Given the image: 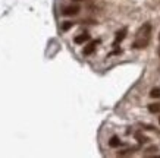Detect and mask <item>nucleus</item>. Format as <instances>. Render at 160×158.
Segmentation results:
<instances>
[{
  "mask_svg": "<svg viewBox=\"0 0 160 158\" xmlns=\"http://www.w3.org/2000/svg\"><path fill=\"white\" fill-rule=\"evenodd\" d=\"M148 111L153 113V114H159L160 113V103H153V104H148Z\"/></svg>",
  "mask_w": 160,
  "mask_h": 158,
  "instance_id": "423d86ee",
  "label": "nucleus"
},
{
  "mask_svg": "<svg viewBox=\"0 0 160 158\" xmlns=\"http://www.w3.org/2000/svg\"><path fill=\"white\" fill-rule=\"evenodd\" d=\"M74 1H82V0H74Z\"/></svg>",
  "mask_w": 160,
  "mask_h": 158,
  "instance_id": "4468645a",
  "label": "nucleus"
},
{
  "mask_svg": "<svg viewBox=\"0 0 160 158\" xmlns=\"http://www.w3.org/2000/svg\"><path fill=\"white\" fill-rule=\"evenodd\" d=\"M72 27H74V22L68 21V22H65V24L62 25V31H68V29H71Z\"/></svg>",
  "mask_w": 160,
  "mask_h": 158,
  "instance_id": "9d476101",
  "label": "nucleus"
},
{
  "mask_svg": "<svg viewBox=\"0 0 160 158\" xmlns=\"http://www.w3.org/2000/svg\"><path fill=\"white\" fill-rule=\"evenodd\" d=\"M150 32H151V25L150 24L143 25L137 32V38L132 42V47L134 48H146L150 41Z\"/></svg>",
  "mask_w": 160,
  "mask_h": 158,
  "instance_id": "f257e3e1",
  "label": "nucleus"
},
{
  "mask_svg": "<svg viewBox=\"0 0 160 158\" xmlns=\"http://www.w3.org/2000/svg\"><path fill=\"white\" fill-rule=\"evenodd\" d=\"M81 10V7L78 4H71V6H66L63 10H62V13L65 15V16H74V15H78Z\"/></svg>",
  "mask_w": 160,
  "mask_h": 158,
  "instance_id": "f03ea898",
  "label": "nucleus"
},
{
  "mask_svg": "<svg viewBox=\"0 0 160 158\" xmlns=\"http://www.w3.org/2000/svg\"><path fill=\"white\" fill-rule=\"evenodd\" d=\"M157 151H159V149H157V147H150V148L146 151V154H144V155H146V157H148L150 154H156Z\"/></svg>",
  "mask_w": 160,
  "mask_h": 158,
  "instance_id": "f8f14e48",
  "label": "nucleus"
},
{
  "mask_svg": "<svg viewBox=\"0 0 160 158\" xmlns=\"http://www.w3.org/2000/svg\"><path fill=\"white\" fill-rule=\"evenodd\" d=\"M88 40H90V34H88V32H84V34H81V35H77L74 41H75L77 44H84V42H87Z\"/></svg>",
  "mask_w": 160,
  "mask_h": 158,
  "instance_id": "20e7f679",
  "label": "nucleus"
},
{
  "mask_svg": "<svg viewBox=\"0 0 160 158\" xmlns=\"http://www.w3.org/2000/svg\"><path fill=\"white\" fill-rule=\"evenodd\" d=\"M126 37V28H123V29H120L118 31V34H116V38H115V45H118L122 40Z\"/></svg>",
  "mask_w": 160,
  "mask_h": 158,
  "instance_id": "39448f33",
  "label": "nucleus"
},
{
  "mask_svg": "<svg viewBox=\"0 0 160 158\" xmlns=\"http://www.w3.org/2000/svg\"><path fill=\"white\" fill-rule=\"evenodd\" d=\"M135 151H137V148H128V149H125V151H119V152H118V155H119V157L132 155V154H135Z\"/></svg>",
  "mask_w": 160,
  "mask_h": 158,
  "instance_id": "6e6552de",
  "label": "nucleus"
},
{
  "mask_svg": "<svg viewBox=\"0 0 160 158\" xmlns=\"http://www.w3.org/2000/svg\"><path fill=\"white\" fill-rule=\"evenodd\" d=\"M159 123H160V117H159Z\"/></svg>",
  "mask_w": 160,
  "mask_h": 158,
  "instance_id": "2eb2a0df",
  "label": "nucleus"
},
{
  "mask_svg": "<svg viewBox=\"0 0 160 158\" xmlns=\"http://www.w3.org/2000/svg\"><path fill=\"white\" fill-rule=\"evenodd\" d=\"M159 40H160V35H159Z\"/></svg>",
  "mask_w": 160,
  "mask_h": 158,
  "instance_id": "dca6fc26",
  "label": "nucleus"
},
{
  "mask_svg": "<svg viewBox=\"0 0 160 158\" xmlns=\"http://www.w3.org/2000/svg\"><path fill=\"white\" fill-rule=\"evenodd\" d=\"M150 95L153 98H160V88H153L151 92H150Z\"/></svg>",
  "mask_w": 160,
  "mask_h": 158,
  "instance_id": "1a4fd4ad",
  "label": "nucleus"
},
{
  "mask_svg": "<svg viewBox=\"0 0 160 158\" xmlns=\"http://www.w3.org/2000/svg\"><path fill=\"white\" fill-rule=\"evenodd\" d=\"M109 145H110L112 148H118V147L120 145V139L118 138V136H112L110 141H109Z\"/></svg>",
  "mask_w": 160,
  "mask_h": 158,
  "instance_id": "0eeeda50",
  "label": "nucleus"
},
{
  "mask_svg": "<svg viewBox=\"0 0 160 158\" xmlns=\"http://www.w3.org/2000/svg\"><path fill=\"white\" fill-rule=\"evenodd\" d=\"M143 127H144V129H147V130H154V127H153V126H150V124H143Z\"/></svg>",
  "mask_w": 160,
  "mask_h": 158,
  "instance_id": "ddd939ff",
  "label": "nucleus"
},
{
  "mask_svg": "<svg viewBox=\"0 0 160 158\" xmlns=\"http://www.w3.org/2000/svg\"><path fill=\"white\" fill-rule=\"evenodd\" d=\"M135 136H137V139H138L140 144H146V142H148V138H147V136H143V135H140V133H137Z\"/></svg>",
  "mask_w": 160,
  "mask_h": 158,
  "instance_id": "9b49d317",
  "label": "nucleus"
},
{
  "mask_svg": "<svg viewBox=\"0 0 160 158\" xmlns=\"http://www.w3.org/2000/svg\"><path fill=\"white\" fill-rule=\"evenodd\" d=\"M98 42H100V40L90 42L87 47H84V50H82V54H84V56H90L91 53H94V50H96V47H97V44H98Z\"/></svg>",
  "mask_w": 160,
  "mask_h": 158,
  "instance_id": "7ed1b4c3",
  "label": "nucleus"
}]
</instances>
